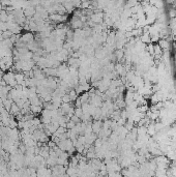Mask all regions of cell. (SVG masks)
<instances>
[{
	"label": "cell",
	"mask_w": 176,
	"mask_h": 177,
	"mask_svg": "<svg viewBox=\"0 0 176 177\" xmlns=\"http://www.w3.org/2000/svg\"><path fill=\"white\" fill-rule=\"evenodd\" d=\"M30 112L32 113L33 115H37L39 113L43 112V107L39 106H30Z\"/></svg>",
	"instance_id": "2"
},
{
	"label": "cell",
	"mask_w": 176,
	"mask_h": 177,
	"mask_svg": "<svg viewBox=\"0 0 176 177\" xmlns=\"http://www.w3.org/2000/svg\"><path fill=\"white\" fill-rule=\"evenodd\" d=\"M24 15H25V17H27L28 19H30V20H32V18L31 17H33V16L36 14V11H35V7H31V5H28L27 7H25L24 9Z\"/></svg>",
	"instance_id": "1"
},
{
	"label": "cell",
	"mask_w": 176,
	"mask_h": 177,
	"mask_svg": "<svg viewBox=\"0 0 176 177\" xmlns=\"http://www.w3.org/2000/svg\"><path fill=\"white\" fill-rule=\"evenodd\" d=\"M67 94H68V96H70V100H72V102H75V100L78 98V94H77L76 90H74V89L70 90V92H68Z\"/></svg>",
	"instance_id": "4"
},
{
	"label": "cell",
	"mask_w": 176,
	"mask_h": 177,
	"mask_svg": "<svg viewBox=\"0 0 176 177\" xmlns=\"http://www.w3.org/2000/svg\"><path fill=\"white\" fill-rule=\"evenodd\" d=\"M12 100H5L3 102V106H4V109H5L6 111H7L8 113H9V111H10V108H12Z\"/></svg>",
	"instance_id": "3"
}]
</instances>
